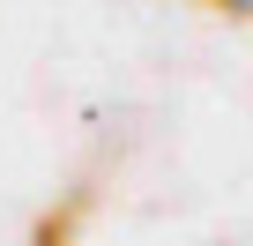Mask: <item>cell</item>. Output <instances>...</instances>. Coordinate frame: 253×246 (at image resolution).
Wrapping results in <instances>:
<instances>
[{
  "mask_svg": "<svg viewBox=\"0 0 253 246\" xmlns=\"http://www.w3.org/2000/svg\"><path fill=\"white\" fill-rule=\"evenodd\" d=\"M201 8H223V15H238V23H253V0H201Z\"/></svg>",
  "mask_w": 253,
  "mask_h": 246,
  "instance_id": "2",
  "label": "cell"
},
{
  "mask_svg": "<svg viewBox=\"0 0 253 246\" xmlns=\"http://www.w3.org/2000/svg\"><path fill=\"white\" fill-rule=\"evenodd\" d=\"M89 209H97V187H89V179L60 187V201H52V209H38V224H30V246H75V231L89 224Z\"/></svg>",
  "mask_w": 253,
  "mask_h": 246,
  "instance_id": "1",
  "label": "cell"
}]
</instances>
